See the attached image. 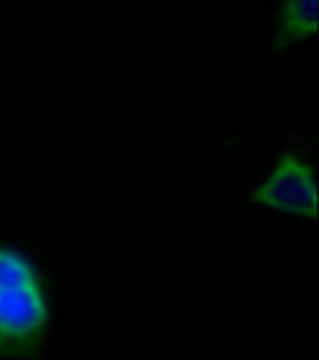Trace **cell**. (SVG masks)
<instances>
[{
    "label": "cell",
    "instance_id": "7a4b0ae2",
    "mask_svg": "<svg viewBox=\"0 0 319 360\" xmlns=\"http://www.w3.org/2000/svg\"><path fill=\"white\" fill-rule=\"evenodd\" d=\"M41 283L22 255L0 248V341L32 339L46 327Z\"/></svg>",
    "mask_w": 319,
    "mask_h": 360
},
{
    "label": "cell",
    "instance_id": "6da1fadb",
    "mask_svg": "<svg viewBox=\"0 0 319 360\" xmlns=\"http://www.w3.org/2000/svg\"><path fill=\"white\" fill-rule=\"evenodd\" d=\"M250 200L274 217L315 221L317 219V178L315 159L305 147H281L254 180Z\"/></svg>",
    "mask_w": 319,
    "mask_h": 360
},
{
    "label": "cell",
    "instance_id": "3957f363",
    "mask_svg": "<svg viewBox=\"0 0 319 360\" xmlns=\"http://www.w3.org/2000/svg\"><path fill=\"white\" fill-rule=\"evenodd\" d=\"M317 41V0H276L269 17L262 65L298 60Z\"/></svg>",
    "mask_w": 319,
    "mask_h": 360
}]
</instances>
